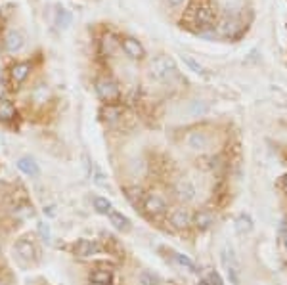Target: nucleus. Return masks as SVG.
Wrapping results in <instances>:
<instances>
[{
	"label": "nucleus",
	"instance_id": "5701e85b",
	"mask_svg": "<svg viewBox=\"0 0 287 285\" xmlns=\"http://www.w3.org/2000/svg\"><path fill=\"white\" fill-rule=\"evenodd\" d=\"M94 209L100 212V214H107V212L113 209V205L107 197H100V195H98V197H94Z\"/></svg>",
	"mask_w": 287,
	"mask_h": 285
},
{
	"label": "nucleus",
	"instance_id": "7ed1b4c3",
	"mask_svg": "<svg viewBox=\"0 0 287 285\" xmlns=\"http://www.w3.org/2000/svg\"><path fill=\"white\" fill-rule=\"evenodd\" d=\"M96 92H98V96L103 101H115V99L119 98V87L113 83L111 79H107V77H103V79H100L96 83Z\"/></svg>",
	"mask_w": 287,
	"mask_h": 285
},
{
	"label": "nucleus",
	"instance_id": "ddd939ff",
	"mask_svg": "<svg viewBox=\"0 0 287 285\" xmlns=\"http://www.w3.org/2000/svg\"><path fill=\"white\" fill-rule=\"evenodd\" d=\"M17 169L23 174H27V176H31V178H35V176L40 174V169H38V165L35 163V159H33V157H27V155L17 159Z\"/></svg>",
	"mask_w": 287,
	"mask_h": 285
},
{
	"label": "nucleus",
	"instance_id": "423d86ee",
	"mask_svg": "<svg viewBox=\"0 0 287 285\" xmlns=\"http://www.w3.org/2000/svg\"><path fill=\"white\" fill-rule=\"evenodd\" d=\"M4 46H6L8 52L15 54V52H19V50L25 46V37H23L19 31H10V33L6 35V38H4Z\"/></svg>",
	"mask_w": 287,
	"mask_h": 285
},
{
	"label": "nucleus",
	"instance_id": "6e6552de",
	"mask_svg": "<svg viewBox=\"0 0 287 285\" xmlns=\"http://www.w3.org/2000/svg\"><path fill=\"white\" fill-rule=\"evenodd\" d=\"M98 251H100V247L94 241H90V239H79L75 243V255L77 257H83V259L96 255Z\"/></svg>",
	"mask_w": 287,
	"mask_h": 285
},
{
	"label": "nucleus",
	"instance_id": "f257e3e1",
	"mask_svg": "<svg viewBox=\"0 0 287 285\" xmlns=\"http://www.w3.org/2000/svg\"><path fill=\"white\" fill-rule=\"evenodd\" d=\"M150 73H151V77L157 79V81H167V79H171V77L176 73L175 60L169 58V56H161V58L153 60L150 65Z\"/></svg>",
	"mask_w": 287,
	"mask_h": 285
},
{
	"label": "nucleus",
	"instance_id": "bb28decb",
	"mask_svg": "<svg viewBox=\"0 0 287 285\" xmlns=\"http://www.w3.org/2000/svg\"><path fill=\"white\" fill-rule=\"evenodd\" d=\"M37 228H38V234L42 236V239H44L46 243H50V241H52V230H50V226H48L46 222H38Z\"/></svg>",
	"mask_w": 287,
	"mask_h": 285
},
{
	"label": "nucleus",
	"instance_id": "4be33fe9",
	"mask_svg": "<svg viewBox=\"0 0 287 285\" xmlns=\"http://www.w3.org/2000/svg\"><path fill=\"white\" fill-rule=\"evenodd\" d=\"M138 284L140 285H159V278L150 270H142L138 274Z\"/></svg>",
	"mask_w": 287,
	"mask_h": 285
},
{
	"label": "nucleus",
	"instance_id": "9d476101",
	"mask_svg": "<svg viewBox=\"0 0 287 285\" xmlns=\"http://www.w3.org/2000/svg\"><path fill=\"white\" fill-rule=\"evenodd\" d=\"M107 218H109V222H111V226L115 228V230H119V232H128L132 226H130V220L126 218L123 212L119 211H109L107 212Z\"/></svg>",
	"mask_w": 287,
	"mask_h": 285
},
{
	"label": "nucleus",
	"instance_id": "cd10ccee",
	"mask_svg": "<svg viewBox=\"0 0 287 285\" xmlns=\"http://www.w3.org/2000/svg\"><path fill=\"white\" fill-rule=\"evenodd\" d=\"M203 113H207V105L203 101H191V115L199 117Z\"/></svg>",
	"mask_w": 287,
	"mask_h": 285
},
{
	"label": "nucleus",
	"instance_id": "20e7f679",
	"mask_svg": "<svg viewBox=\"0 0 287 285\" xmlns=\"http://www.w3.org/2000/svg\"><path fill=\"white\" fill-rule=\"evenodd\" d=\"M142 205H144L146 212H150V214H163V212L167 211V203H165V199H163L161 195H155V193L146 195L144 201H142Z\"/></svg>",
	"mask_w": 287,
	"mask_h": 285
},
{
	"label": "nucleus",
	"instance_id": "393cba45",
	"mask_svg": "<svg viewBox=\"0 0 287 285\" xmlns=\"http://www.w3.org/2000/svg\"><path fill=\"white\" fill-rule=\"evenodd\" d=\"M182 62L186 63V65L190 67V69H191V71H193V73H197V75H203V73H205L203 65H201V63L197 62V60H193L191 56H188V54H184V56H182Z\"/></svg>",
	"mask_w": 287,
	"mask_h": 285
},
{
	"label": "nucleus",
	"instance_id": "2eb2a0df",
	"mask_svg": "<svg viewBox=\"0 0 287 285\" xmlns=\"http://www.w3.org/2000/svg\"><path fill=\"white\" fill-rule=\"evenodd\" d=\"M193 224L197 230H209L214 224V214L211 211H199L193 216Z\"/></svg>",
	"mask_w": 287,
	"mask_h": 285
},
{
	"label": "nucleus",
	"instance_id": "f704fd0d",
	"mask_svg": "<svg viewBox=\"0 0 287 285\" xmlns=\"http://www.w3.org/2000/svg\"><path fill=\"white\" fill-rule=\"evenodd\" d=\"M199 285H209V282H207V280H203V282H201Z\"/></svg>",
	"mask_w": 287,
	"mask_h": 285
},
{
	"label": "nucleus",
	"instance_id": "f03ea898",
	"mask_svg": "<svg viewBox=\"0 0 287 285\" xmlns=\"http://www.w3.org/2000/svg\"><path fill=\"white\" fill-rule=\"evenodd\" d=\"M220 261H222V266H224L226 276H228L230 284L232 285L241 284V270H239V262H237V259L234 257V251H232V249L228 251V247H224L222 253H220Z\"/></svg>",
	"mask_w": 287,
	"mask_h": 285
},
{
	"label": "nucleus",
	"instance_id": "6ab92c4d",
	"mask_svg": "<svg viewBox=\"0 0 287 285\" xmlns=\"http://www.w3.org/2000/svg\"><path fill=\"white\" fill-rule=\"evenodd\" d=\"M251 230H253V218H251L249 214H245V212L237 214V218H236L237 234H249Z\"/></svg>",
	"mask_w": 287,
	"mask_h": 285
},
{
	"label": "nucleus",
	"instance_id": "dca6fc26",
	"mask_svg": "<svg viewBox=\"0 0 287 285\" xmlns=\"http://www.w3.org/2000/svg\"><path fill=\"white\" fill-rule=\"evenodd\" d=\"M190 214H188L186 209H175L173 214H171V224L178 228V230H182V228H186L188 224H190Z\"/></svg>",
	"mask_w": 287,
	"mask_h": 285
},
{
	"label": "nucleus",
	"instance_id": "473e14b6",
	"mask_svg": "<svg viewBox=\"0 0 287 285\" xmlns=\"http://www.w3.org/2000/svg\"><path fill=\"white\" fill-rule=\"evenodd\" d=\"M167 2H169V4H173V6H178V4H182L184 0H167Z\"/></svg>",
	"mask_w": 287,
	"mask_h": 285
},
{
	"label": "nucleus",
	"instance_id": "c756f323",
	"mask_svg": "<svg viewBox=\"0 0 287 285\" xmlns=\"http://www.w3.org/2000/svg\"><path fill=\"white\" fill-rule=\"evenodd\" d=\"M207 282H209L211 285H224L222 278H220V274L216 272V270H211V272H209V278H207Z\"/></svg>",
	"mask_w": 287,
	"mask_h": 285
},
{
	"label": "nucleus",
	"instance_id": "9b49d317",
	"mask_svg": "<svg viewBox=\"0 0 287 285\" xmlns=\"http://www.w3.org/2000/svg\"><path fill=\"white\" fill-rule=\"evenodd\" d=\"M212 19H214V15H212V10L209 6H203V8H199V10L195 12V25H197L199 31L209 29L212 25Z\"/></svg>",
	"mask_w": 287,
	"mask_h": 285
},
{
	"label": "nucleus",
	"instance_id": "b1692460",
	"mask_svg": "<svg viewBox=\"0 0 287 285\" xmlns=\"http://www.w3.org/2000/svg\"><path fill=\"white\" fill-rule=\"evenodd\" d=\"M13 117H15L13 105L10 101H2V103H0V119H2V121H10Z\"/></svg>",
	"mask_w": 287,
	"mask_h": 285
},
{
	"label": "nucleus",
	"instance_id": "a878e982",
	"mask_svg": "<svg viewBox=\"0 0 287 285\" xmlns=\"http://www.w3.org/2000/svg\"><path fill=\"white\" fill-rule=\"evenodd\" d=\"M92 180H94V184H98V186L101 188H109V184H107V180H105V174L101 173L100 169H92Z\"/></svg>",
	"mask_w": 287,
	"mask_h": 285
},
{
	"label": "nucleus",
	"instance_id": "c85d7f7f",
	"mask_svg": "<svg viewBox=\"0 0 287 285\" xmlns=\"http://www.w3.org/2000/svg\"><path fill=\"white\" fill-rule=\"evenodd\" d=\"M103 115H105V119L113 121V119H117V117L121 115V107H113V105H107V107L103 109Z\"/></svg>",
	"mask_w": 287,
	"mask_h": 285
},
{
	"label": "nucleus",
	"instance_id": "a211bd4d",
	"mask_svg": "<svg viewBox=\"0 0 287 285\" xmlns=\"http://www.w3.org/2000/svg\"><path fill=\"white\" fill-rule=\"evenodd\" d=\"M88 280H90L94 285H109L113 280V276L109 270H94V272H90Z\"/></svg>",
	"mask_w": 287,
	"mask_h": 285
},
{
	"label": "nucleus",
	"instance_id": "1a4fd4ad",
	"mask_svg": "<svg viewBox=\"0 0 287 285\" xmlns=\"http://www.w3.org/2000/svg\"><path fill=\"white\" fill-rule=\"evenodd\" d=\"M176 193H178V197L184 199V201H193L195 195H197V190H195V186H193L190 180L182 178V180L176 184Z\"/></svg>",
	"mask_w": 287,
	"mask_h": 285
},
{
	"label": "nucleus",
	"instance_id": "39448f33",
	"mask_svg": "<svg viewBox=\"0 0 287 285\" xmlns=\"http://www.w3.org/2000/svg\"><path fill=\"white\" fill-rule=\"evenodd\" d=\"M121 46H123L126 56L132 58V60H142V58L146 56V50H144V46L138 42L136 38H132V37L123 38V40H121Z\"/></svg>",
	"mask_w": 287,
	"mask_h": 285
},
{
	"label": "nucleus",
	"instance_id": "0eeeda50",
	"mask_svg": "<svg viewBox=\"0 0 287 285\" xmlns=\"http://www.w3.org/2000/svg\"><path fill=\"white\" fill-rule=\"evenodd\" d=\"M186 144L190 149H193V151H203V149L209 148V138L205 132H191L190 136L186 138Z\"/></svg>",
	"mask_w": 287,
	"mask_h": 285
},
{
	"label": "nucleus",
	"instance_id": "f8f14e48",
	"mask_svg": "<svg viewBox=\"0 0 287 285\" xmlns=\"http://www.w3.org/2000/svg\"><path fill=\"white\" fill-rule=\"evenodd\" d=\"M216 31H218V35H222V37H234L237 31H239V23H237L234 17H224V19L218 21Z\"/></svg>",
	"mask_w": 287,
	"mask_h": 285
},
{
	"label": "nucleus",
	"instance_id": "aec40b11",
	"mask_svg": "<svg viewBox=\"0 0 287 285\" xmlns=\"http://www.w3.org/2000/svg\"><path fill=\"white\" fill-rule=\"evenodd\" d=\"M71 23H73V15H71V12L65 10V8H60V10L56 12V25H58L60 29H67Z\"/></svg>",
	"mask_w": 287,
	"mask_h": 285
},
{
	"label": "nucleus",
	"instance_id": "2f4dec72",
	"mask_svg": "<svg viewBox=\"0 0 287 285\" xmlns=\"http://www.w3.org/2000/svg\"><path fill=\"white\" fill-rule=\"evenodd\" d=\"M44 214H48V216H54L56 211H54V205H48V207H44Z\"/></svg>",
	"mask_w": 287,
	"mask_h": 285
},
{
	"label": "nucleus",
	"instance_id": "f3484780",
	"mask_svg": "<svg viewBox=\"0 0 287 285\" xmlns=\"http://www.w3.org/2000/svg\"><path fill=\"white\" fill-rule=\"evenodd\" d=\"M29 71H31V65L29 63H15L12 67V81L15 85H21L29 77Z\"/></svg>",
	"mask_w": 287,
	"mask_h": 285
},
{
	"label": "nucleus",
	"instance_id": "72a5a7b5",
	"mask_svg": "<svg viewBox=\"0 0 287 285\" xmlns=\"http://www.w3.org/2000/svg\"><path fill=\"white\" fill-rule=\"evenodd\" d=\"M282 188H284V190L287 191V174L284 176V178H282Z\"/></svg>",
	"mask_w": 287,
	"mask_h": 285
},
{
	"label": "nucleus",
	"instance_id": "4468645a",
	"mask_svg": "<svg viewBox=\"0 0 287 285\" xmlns=\"http://www.w3.org/2000/svg\"><path fill=\"white\" fill-rule=\"evenodd\" d=\"M15 251H17V255L21 257V259H25V261H31V259H35V245L29 241V239H19L17 243H15Z\"/></svg>",
	"mask_w": 287,
	"mask_h": 285
},
{
	"label": "nucleus",
	"instance_id": "7c9ffc66",
	"mask_svg": "<svg viewBox=\"0 0 287 285\" xmlns=\"http://www.w3.org/2000/svg\"><path fill=\"white\" fill-rule=\"evenodd\" d=\"M280 236H282V243L287 251V222H282V226H280Z\"/></svg>",
	"mask_w": 287,
	"mask_h": 285
},
{
	"label": "nucleus",
	"instance_id": "412c9836",
	"mask_svg": "<svg viewBox=\"0 0 287 285\" xmlns=\"http://www.w3.org/2000/svg\"><path fill=\"white\" fill-rule=\"evenodd\" d=\"M175 261L182 266V268H186L188 272H197V266H195V262L191 261L190 257L186 255H182V253H175Z\"/></svg>",
	"mask_w": 287,
	"mask_h": 285
}]
</instances>
